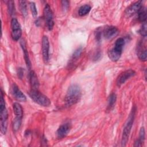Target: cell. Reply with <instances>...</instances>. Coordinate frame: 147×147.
I'll list each match as a JSON object with an SVG mask.
<instances>
[{"label":"cell","instance_id":"cell-1","mask_svg":"<svg viewBox=\"0 0 147 147\" xmlns=\"http://www.w3.org/2000/svg\"><path fill=\"white\" fill-rule=\"evenodd\" d=\"M81 89L77 84H71L68 88L64 100L67 106H72L78 103L81 98Z\"/></svg>","mask_w":147,"mask_h":147},{"label":"cell","instance_id":"cell-2","mask_svg":"<svg viewBox=\"0 0 147 147\" xmlns=\"http://www.w3.org/2000/svg\"><path fill=\"white\" fill-rule=\"evenodd\" d=\"M136 111V107H133L129 114L128 118L125 123V125L123 130V132H122V140H121L122 146H125L128 141L129 135H130V133L133 125L134 118H135Z\"/></svg>","mask_w":147,"mask_h":147},{"label":"cell","instance_id":"cell-3","mask_svg":"<svg viewBox=\"0 0 147 147\" xmlns=\"http://www.w3.org/2000/svg\"><path fill=\"white\" fill-rule=\"evenodd\" d=\"M124 45L125 40L122 37L115 41L114 47L108 51V56L111 61H117L120 59Z\"/></svg>","mask_w":147,"mask_h":147},{"label":"cell","instance_id":"cell-4","mask_svg":"<svg viewBox=\"0 0 147 147\" xmlns=\"http://www.w3.org/2000/svg\"><path fill=\"white\" fill-rule=\"evenodd\" d=\"M29 96L30 98L37 104L44 106H49L51 104L50 99L45 95L40 92L38 90L31 89L29 92Z\"/></svg>","mask_w":147,"mask_h":147},{"label":"cell","instance_id":"cell-5","mask_svg":"<svg viewBox=\"0 0 147 147\" xmlns=\"http://www.w3.org/2000/svg\"><path fill=\"white\" fill-rule=\"evenodd\" d=\"M0 115H1V131L3 134H5L7 131L8 113L5 106V102L3 96V92L1 91V102H0Z\"/></svg>","mask_w":147,"mask_h":147},{"label":"cell","instance_id":"cell-6","mask_svg":"<svg viewBox=\"0 0 147 147\" xmlns=\"http://www.w3.org/2000/svg\"><path fill=\"white\" fill-rule=\"evenodd\" d=\"M43 18L48 29L49 30H52L54 25L53 13L50 6L48 3L45 5L43 10Z\"/></svg>","mask_w":147,"mask_h":147},{"label":"cell","instance_id":"cell-7","mask_svg":"<svg viewBox=\"0 0 147 147\" xmlns=\"http://www.w3.org/2000/svg\"><path fill=\"white\" fill-rule=\"evenodd\" d=\"M11 37L13 40L18 41L22 36V30L20 24L16 18H13L11 20Z\"/></svg>","mask_w":147,"mask_h":147},{"label":"cell","instance_id":"cell-8","mask_svg":"<svg viewBox=\"0 0 147 147\" xmlns=\"http://www.w3.org/2000/svg\"><path fill=\"white\" fill-rule=\"evenodd\" d=\"M136 75L135 71L129 69L121 72L117 77L116 83L118 87H121L129 79L134 76Z\"/></svg>","mask_w":147,"mask_h":147},{"label":"cell","instance_id":"cell-9","mask_svg":"<svg viewBox=\"0 0 147 147\" xmlns=\"http://www.w3.org/2000/svg\"><path fill=\"white\" fill-rule=\"evenodd\" d=\"M42 55L43 61L45 63H47L49 57V42L47 36H44L42 38Z\"/></svg>","mask_w":147,"mask_h":147},{"label":"cell","instance_id":"cell-10","mask_svg":"<svg viewBox=\"0 0 147 147\" xmlns=\"http://www.w3.org/2000/svg\"><path fill=\"white\" fill-rule=\"evenodd\" d=\"M142 6V1H137L130 5L125 10V14L127 17H130L138 13Z\"/></svg>","mask_w":147,"mask_h":147},{"label":"cell","instance_id":"cell-11","mask_svg":"<svg viewBox=\"0 0 147 147\" xmlns=\"http://www.w3.org/2000/svg\"><path fill=\"white\" fill-rule=\"evenodd\" d=\"M71 128V125L68 122L62 124L59 126L56 132V137L59 139L64 138L69 133Z\"/></svg>","mask_w":147,"mask_h":147},{"label":"cell","instance_id":"cell-12","mask_svg":"<svg viewBox=\"0 0 147 147\" xmlns=\"http://www.w3.org/2000/svg\"><path fill=\"white\" fill-rule=\"evenodd\" d=\"M11 94L13 97L18 101L25 102L26 100L25 95L22 92L17 85L14 83L11 87Z\"/></svg>","mask_w":147,"mask_h":147},{"label":"cell","instance_id":"cell-13","mask_svg":"<svg viewBox=\"0 0 147 147\" xmlns=\"http://www.w3.org/2000/svg\"><path fill=\"white\" fill-rule=\"evenodd\" d=\"M118 32V28L114 26H107L102 31L103 35L106 39H110L114 37L117 34Z\"/></svg>","mask_w":147,"mask_h":147},{"label":"cell","instance_id":"cell-14","mask_svg":"<svg viewBox=\"0 0 147 147\" xmlns=\"http://www.w3.org/2000/svg\"><path fill=\"white\" fill-rule=\"evenodd\" d=\"M137 53L140 60L142 61H145L146 60V59H147L146 48L145 45L143 43L142 41H140L138 44Z\"/></svg>","mask_w":147,"mask_h":147},{"label":"cell","instance_id":"cell-15","mask_svg":"<svg viewBox=\"0 0 147 147\" xmlns=\"http://www.w3.org/2000/svg\"><path fill=\"white\" fill-rule=\"evenodd\" d=\"M29 80L32 89L38 90L39 87V82L36 73L33 71H32L30 72Z\"/></svg>","mask_w":147,"mask_h":147},{"label":"cell","instance_id":"cell-16","mask_svg":"<svg viewBox=\"0 0 147 147\" xmlns=\"http://www.w3.org/2000/svg\"><path fill=\"white\" fill-rule=\"evenodd\" d=\"M21 46L22 48V50L24 51V59L25 60V63L26 64L27 67L30 69L31 68V63L29 59V54L26 47V44L25 42V41L24 40H21V42H20Z\"/></svg>","mask_w":147,"mask_h":147},{"label":"cell","instance_id":"cell-17","mask_svg":"<svg viewBox=\"0 0 147 147\" xmlns=\"http://www.w3.org/2000/svg\"><path fill=\"white\" fill-rule=\"evenodd\" d=\"M117 100V95L115 93H111L107 99V110L110 111L115 106Z\"/></svg>","mask_w":147,"mask_h":147},{"label":"cell","instance_id":"cell-18","mask_svg":"<svg viewBox=\"0 0 147 147\" xmlns=\"http://www.w3.org/2000/svg\"><path fill=\"white\" fill-rule=\"evenodd\" d=\"M13 109L16 117L22 119L23 116V109L21 105L17 102H15L13 105Z\"/></svg>","mask_w":147,"mask_h":147},{"label":"cell","instance_id":"cell-19","mask_svg":"<svg viewBox=\"0 0 147 147\" xmlns=\"http://www.w3.org/2000/svg\"><path fill=\"white\" fill-rule=\"evenodd\" d=\"M145 140V129L144 127H142L140 130L138 139L136 140L134 145V146H141Z\"/></svg>","mask_w":147,"mask_h":147},{"label":"cell","instance_id":"cell-20","mask_svg":"<svg viewBox=\"0 0 147 147\" xmlns=\"http://www.w3.org/2000/svg\"><path fill=\"white\" fill-rule=\"evenodd\" d=\"M91 9V7L90 5L87 4L84 5L81 7H80V8L79 9L78 14L80 16H86L89 13Z\"/></svg>","mask_w":147,"mask_h":147},{"label":"cell","instance_id":"cell-21","mask_svg":"<svg viewBox=\"0 0 147 147\" xmlns=\"http://www.w3.org/2000/svg\"><path fill=\"white\" fill-rule=\"evenodd\" d=\"M138 18L140 22H145L146 20V10L143 6L138 12Z\"/></svg>","mask_w":147,"mask_h":147},{"label":"cell","instance_id":"cell-22","mask_svg":"<svg viewBox=\"0 0 147 147\" xmlns=\"http://www.w3.org/2000/svg\"><path fill=\"white\" fill-rule=\"evenodd\" d=\"M19 3H20V11L24 17L26 16L28 14V10H27V5H26V1H19Z\"/></svg>","mask_w":147,"mask_h":147},{"label":"cell","instance_id":"cell-23","mask_svg":"<svg viewBox=\"0 0 147 147\" xmlns=\"http://www.w3.org/2000/svg\"><path fill=\"white\" fill-rule=\"evenodd\" d=\"M22 122V119L18 118H15L13 122V129L14 131H17L21 127Z\"/></svg>","mask_w":147,"mask_h":147},{"label":"cell","instance_id":"cell-24","mask_svg":"<svg viewBox=\"0 0 147 147\" xmlns=\"http://www.w3.org/2000/svg\"><path fill=\"white\" fill-rule=\"evenodd\" d=\"M82 51H83V49L82 47H80L79 48H78L75 52L74 53H73L72 56V57H71V61H75L80 56L82 52Z\"/></svg>","mask_w":147,"mask_h":147},{"label":"cell","instance_id":"cell-25","mask_svg":"<svg viewBox=\"0 0 147 147\" xmlns=\"http://www.w3.org/2000/svg\"><path fill=\"white\" fill-rule=\"evenodd\" d=\"M8 10L9 13L10 15H13L15 13V6H14V2L12 1H8L7 3Z\"/></svg>","mask_w":147,"mask_h":147},{"label":"cell","instance_id":"cell-26","mask_svg":"<svg viewBox=\"0 0 147 147\" xmlns=\"http://www.w3.org/2000/svg\"><path fill=\"white\" fill-rule=\"evenodd\" d=\"M146 22H144V24H142V25L141 26V27L140 28V30H139V33L143 36L144 37H145L146 36V34H147V30H146Z\"/></svg>","mask_w":147,"mask_h":147},{"label":"cell","instance_id":"cell-27","mask_svg":"<svg viewBox=\"0 0 147 147\" xmlns=\"http://www.w3.org/2000/svg\"><path fill=\"white\" fill-rule=\"evenodd\" d=\"M29 5H30V8L31 10V12L32 13V16L34 17H36L37 15V8L36 7V5L33 2H30Z\"/></svg>","mask_w":147,"mask_h":147},{"label":"cell","instance_id":"cell-28","mask_svg":"<svg viewBox=\"0 0 147 147\" xmlns=\"http://www.w3.org/2000/svg\"><path fill=\"white\" fill-rule=\"evenodd\" d=\"M61 3L63 10L64 11L67 10L69 6V2L68 1H62Z\"/></svg>","mask_w":147,"mask_h":147},{"label":"cell","instance_id":"cell-29","mask_svg":"<svg viewBox=\"0 0 147 147\" xmlns=\"http://www.w3.org/2000/svg\"><path fill=\"white\" fill-rule=\"evenodd\" d=\"M102 32V31L99 28H98V29L96 30V32H95V37H96V39L98 41L101 39Z\"/></svg>","mask_w":147,"mask_h":147},{"label":"cell","instance_id":"cell-30","mask_svg":"<svg viewBox=\"0 0 147 147\" xmlns=\"http://www.w3.org/2000/svg\"><path fill=\"white\" fill-rule=\"evenodd\" d=\"M18 77L21 79L24 75V70L22 69V68H18Z\"/></svg>","mask_w":147,"mask_h":147},{"label":"cell","instance_id":"cell-31","mask_svg":"<svg viewBox=\"0 0 147 147\" xmlns=\"http://www.w3.org/2000/svg\"><path fill=\"white\" fill-rule=\"evenodd\" d=\"M100 55H101L100 52H98L94 55V59L95 60H96L99 59L100 57Z\"/></svg>","mask_w":147,"mask_h":147}]
</instances>
